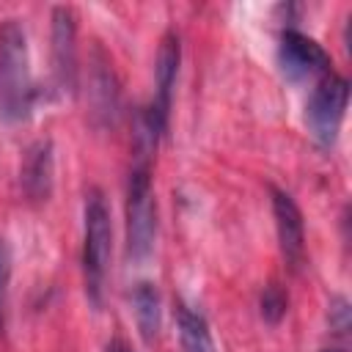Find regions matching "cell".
Returning <instances> with one entry per match:
<instances>
[{
	"mask_svg": "<svg viewBox=\"0 0 352 352\" xmlns=\"http://www.w3.org/2000/svg\"><path fill=\"white\" fill-rule=\"evenodd\" d=\"M346 104H349V82L341 74H327L324 80L316 82L308 104H305V129L308 135L330 148L338 140L344 116H346Z\"/></svg>",
	"mask_w": 352,
	"mask_h": 352,
	"instance_id": "obj_4",
	"label": "cell"
},
{
	"mask_svg": "<svg viewBox=\"0 0 352 352\" xmlns=\"http://www.w3.org/2000/svg\"><path fill=\"white\" fill-rule=\"evenodd\" d=\"M258 308H261L264 322L278 324V322L286 316V311H289V294H286L278 283H270V286H264V292H261Z\"/></svg>",
	"mask_w": 352,
	"mask_h": 352,
	"instance_id": "obj_12",
	"label": "cell"
},
{
	"mask_svg": "<svg viewBox=\"0 0 352 352\" xmlns=\"http://www.w3.org/2000/svg\"><path fill=\"white\" fill-rule=\"evenodd\" d=\"M349 319H352V311H349L346 297H333L330 300V327L336 333H346L349 330Z\"/></svg>",
	"mask_w": 352,
	"mask_h": 352,
	"instance_id": "obj_14",
	"label": "cell"
},
{
	"mask_svg": "<svg viewBox=\"0 0 352 352\" xmlns=\"http://www.w3.org/2000/svg\"><path fill=\"white\" fill-rule=\"evenodd\" d=\"M113 256V217L102 190L91 187L82 209V280L85 297L94 308H102L104 280Z\"/></svg>",
	"mask_w": 352,
	"mask_h": 352,
	"instance_id": "obj_2",
	"label": "cell"
},
{
	"mask_svg": "<svg viewBox=\"0 0 352 352\" xmlns=\"http://www.w3.org/2000/svg\"><path fill=\"white\" fill-rule=\"evenodd\" d=\"M278 66H280V74L283 80H289L292 85H300V82H319L324 80L327 74H333V58L327 55V50L300 33V30H283L280 33V41H278Z\"/></svg>",
	"mask_w": 352,
	"mask_h": 352,
	"instance_id": "obj_5",
	"label": "cell"
},
{
	"mask_svg": "<svg viewBox=\"0 0 352 352\" xmlns=\"http://www.w3.org/2000/svg\"><path fill=\"white\" fill-rule=\"evenodd\" d=\"M272 217H275V231H278V245H280V256L286 261V267L292 272H300V267L305 264V223H302V212L297 206V201L272 187Z\"/></svg>",
	"mask_w": 352,
	"mask_h": 352,
	"instance_id": "obj_7",
	"label": "cell"
},
{
	"mask_svg": "<svg viewBox=\"0 0 352 352\" xmlns=\"http://www.w3.org/2000/svg\"><path fill=\"white\" fill-rule=\"evenodd\" d=\"M55 182V157H52V143L50 140H36L22 160L19 168V184L22 192L30 201H47L52 192Z\"/></svg>",
	"mask_w": 352,
	"mask_h": 352,
	"instance_id": "obj_9",
	"label": "cell"
},
{
	"mask_svg": "<svg viewBox=\"0 0 352 352\" xmlns=\"http://www.w3.org/2000/svg\"><path fill=\"white\" fill-rule=\"evenodd\" d=\"M8 278H11V253L6 239H0V333L6 324V297H8Z\"/></svg>",
	"mask_w": 352,
	"mask_h": 352,
	"instance_id": "obj_13",
	"label": "cell"
},
{
	"mask_svg": "<svg viewBox=\"0 0 352 352\" xmlns=\"http://www.w3.org/2000/svg\"><path fill=\"white\" fill-rule=\"evenodd\" d=\"M179 63H182V44L173 30H168L160 41L157 50V66H154V102L148 104V116L154 124L165 132L168 129V113H170V99L179 77Z\"/></svg>",
	"mask_w": 352,
	"mask_h": 352,
	"instance_id": "obj_8",
	"label": "cell"
},
{
	"mask_svg": "<svg viewBox=\"0 0 352 352\" xmlns=\"http://www.w3.org/2000/svg\"><path fill=\"white\" fill-rule=\"evenodd\" d=\"M176 330L182 352H217L206 316L187 302H176Z\"/></svg>",
	"mask_w": 352,
	"mask_h": 352,
	"instance_id": "obj_10",
	"label": "cell"
},
{
	"mask_svg": "<svg viewBox=\"0 0 352 352\" xmlns=\"http://www.w3.org/2000/svg\"><path fill=\"white\" fill-rule=\"evenodd\" d=\"M132 311H135V322H138L143 341H154L160 333V319H162V302H160V292L154 283L140 280L132 289Z\"/></svg>",
	"mask_w": 352,
	"mask_h": 352,
	"instance_id": "obj_11",
	"label": "cell"
},
{
	"mask_svg": "<svg viewBox=\"0 0 352 352\" xmlns=\"http://www.w3.org/2000/svg\"><path fill=\"white\" fill-rule=\"evenodd\" d=\"M157 236V201L148 162H138L129 170L126 184V256L132 261L148 258Z\"/></svg>",
	"mask_w": 352,
	"mask_h": 352,
	"instance_id": "obj_3",
	"label": "cell"
},
{
	"mask_svg": "<svg viewBox=\"0 0 352 352\" xmlns=\"http://www.w3.org/2000/svg\"><path fill=\"white\" fill-rule=\"evenodd\" d=\"M36 85L30 72L28 33L19 19L0 22V121L19 124L30 116Z\"/></svg>",
	"mask_w": 352,
	"mask_h": 352,
	"instance_id": "obj_1",
	"label": "cell"
},
{
	"mask_svg": "<svg viewBox=\"0 0 352 352\" xmlns=\"http://www.w3.org/2000/svg\"><path fill=\"white\" fill-rule=\"evenodd\" d=\"M324 352H341V349H324Z\"/></svg>",
	"mask_w": 352,
	"mask_h": 352,
	"instance_id": "obj_16",
	"label": "cell"
},
{
	"mask_svg": "<svg viewBox=\"0 0 352 352\" xmlns=\"http://www.w3.org/2000/svg\"><path fill=\"white\" fill-rule=\"evenodd\" d=\"M104 352H135V349H132V346H129L124 338H118V336H116V338H110V341H107Z\"/></svg>",
	"mask_w": 352,
	"mask_h": 352,
	"instance_id": "obj_15",
	"label": "cell"
},
{
	"mask_svg": "<svg viewBox=\"0 0 352 352\" xmlns=\"http://www.w3.org/2000/svg\"><path fill=\"white\" fill-rule=\"evenodd\" d=\"M52 74L55 85L66 94L77 85V16L69 6L52 8Z\"/></svg>",
	"mask_w": 352,
	"mask_h": 352,
	"instance_id": "obj_6",
	"label": "cell"
}]
</instances>
